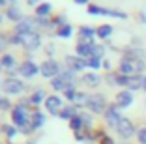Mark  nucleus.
<instances>
[{
    "mask_svg": "<svg viewBox=\"0 0 146 144\" xmlns=\"http://www.w3.org/2000/svg\"><path fill=\"white\" fill-rule=\"evenodd\" d=\"M71 82H73V71H64L62 75L52 79L51 86L54 90H69L71 88Z\"/></svg>",
    "mask_w": 146,
    "mask_h": 144,
    "instance_id": "f257e3e1",
    "label": "nucleus"
},
{
    "mask_svg": "<svg viewBox=\"0 0 146 144\" xmlns=\"http://www.w3.org/2000/svg\"><path fill=\"white\" fill-rule=\"evenodd\" d=\"M2 88H4L6 94H21L23 90H25V82L19 81V79L9 77V79H6V81L2 82Z\"/></svg>",
    "mask_w": 146,
    "mask_h": 144,
    "instance_id": "f03ea898",
    "label": "nucleus"
},
{
    "mask_svg": "<svg viewBox=\"0 0 146 144\" xmlns=\"http://www.w3.org/2000/svg\"><path fill=\"white\" fill-rule=\"evenodd\" d=\"M88 13L90 15H111V17H116V19H125V13L114 11V9H105V8H99V6H90Z\"/></svg>",
    "mask_w": 146,
    "mask_h": 144,
    "instance_id": "7ed1b4c3",
    "label": "nucleus"
},
{
    "mask_svg": "<svg viewBox=\"0 0 146 144\" xmlns=\"http://www.w3.org/2000/svg\"><path fill=\"white\" fill-rule=\"evenodd\" d=\"M88 107L92 109V112H103L105 110V98L103 96H88Z\"/></svg>",
    "mask_w": 146,
    "mask_h": 144,
    "instance_id": "20e7f679",
    "label": "nucleus"
},
{
    "mask_svg": "<svg viewBox=\"0 0 146 144\" xmlns=\"http://www.w3.org/2000/svg\"><path fill=\"white\" fill-rule=\"evenodd\" d=\"M23 39V45L26 49H38L39 47V36L38 32H32V34H19Z\"/></svg>",
    "mask_w": 146,
    "mask_h": 144,
    "instance_id": "39448f33",
    "label": "nucleus"
},
{
    "mask_svg": "<svg viewBox=\"0 0 146 144\" xmlns=\"http://www.w3.org/2000/svg\"><path fill=\"white\" fill-rule=\"evenodd\" d=\"M41 73H43V77H58L60 68H58V64H56L54 60H47V62L41 66Z\"/></svg>",
    "mask_w": 146,
    "mask_h": 144,
    "instance_id": "423d86ee",
    "label": "nucleus"
},
{
    "mask_svg": "<svg viewBox=\"0 0 146 144\" xmlns=\"http://www.w3.org/2000/svg\"><path fill=\"white\" fill-rule=\"evenodd\" d=\"M116 129H118V133H120V135L124 137V139H127V137H131V135L135 133V127H133V123L129 122L127 118H122Z\"/></svg>",
    "mask_w": 146,
    "mask_h": 144,
    "instance_id": "0eeeda50",
    "label": "nucleus"
},
{
    "mask_svg": "<svg viewBox=\"0 0 146 144\" xmlns=\"http://www.w3.org/2000/svg\"><path fill=\"white\" fill-rule=\"evenodd\" d=\"M36 26H38L36 21H32V19H25V21H21L17 25V32H19V34H32V32H36Z\"/></svg>",
    "mask_w": 146,
    "mask_h": 144,
    "instance_id": "6e6552de",
    "label": "nucleus"
},
{
    "mask_svg": "<svg viewBox=\"0 0 146 144\" xmlns=\"http://www.w3.org/2000/svg\"><path fill=\"white\" fill-rule=\"evenodd\" d=\"M45 107H47L49 112L56 114V112H58V109L62 107V99L58 98V96H47V99H45Z\"/></svg>",
    "mask_w": 146,
    "mask_h": 144,
    "instance_id": "1a4fd4ad",
    "label": "nucleus"
},
{
    "mask_svg": "<svg viewBox=\"0 0 146 144\" xmlns=\"http://www.w3.org/2000/svg\"><path fill=\"white\" fill-rule=\"evenodd\" d=\"M19 71H21V75H25V77H34L38 71H41V68H38L34 62H25L19 68Z\"/></svg>",
    "mask_w": 146,
    "mask_h": 144,
    "instance_id": "9d476101",
    "label": "nucleus"
},
{
    "mask_svg": "<svg viewBox=\"0 0 146 144\" xmlns=\"http://www.w3.org/2000/svg\"><path fill=\"white\" fill-rule=\"evenodd\" d=\"M105 116H107V122L111 123L112 127H118V123H120V120H122V116L118 114V110H116V107H109Z\"/></svg>",
    "mask_w": 146,
    "mask_h": 144,
    "instance_id": "9b49d317",
    "label": "nucleus"
},
{
    "mask_svg": "<svg viewBox=\"0 0 146 144\" xmlns=\"http://www.w3.org/2000/svg\"><path fill=\"white\" fill-rule=\"evenodd\" d=\"M133 103V96H131V92H120L118 96H116V105L118 107H129Z\"/></svg>",
    "mask_w": 146,
    "mask_h": 144,
    "instance_id": "f8f14e48",
    "label": "nucleus"
},
{
    "mask_svg": "<svg viewBox=\"0 0 146 144\" xmlns=\"http://www.w3.org/2000/svg\"><path fill=\"white\" fill-rule=\"evenodd\" d=\"M11 118H13V122L17 123V125H23V127H26V110L25 109H15L11 112Z\"/></svg>",
    "mask_w": 146,
    "mask_h": 144,
    "instance_id": "ddd939ff",
    "label": "nucleus"
},
{
    "mask_svg": "<svg viewBox=\"0 0 146 144\" xmlns=\"http://www.w3.org/2000/svg\"><path fill=\"white\" fill-rule=\"evenodd\" d=\"M68 64L71 66V71H79V69L88 66V62H84V60H81V58H75V56H68Z\"/></svg>",
    "mask_w": 146,
    "mask_h": 144,
    "instance_id": "4468645a",
    "label": "nucleus"
},
{
    "mask_svg": "<svg viewBox=\"0 0 146 144\" xmlns=\"http://www.w3.org/2000/svg\"><path fill=\"white\" fill-rule=\"evenodd\" d=\"M99 81H101V79H99L96 73H86V75L82 77V82H84V84H88V86H98Z\"/></svg>",
    "mask_w": 146,
    "mask_h": 144,
    "instance_id": "2eb2a0df",
    "label": "nucleus"
},
{
    "mask_svg": "<svg viewBox=\"0 0 146 144\" xmlns=\"http://www.w3.org/2000/svg\"><path fill=\"white\" fill-rule=\"evenodd\" d=\"M135 71V66L131 62H127V60H124V62L120 64V75H125V77H129L131 73Z\"/></svg>",
    "mask_w": 146,
    "mask_h": 144,
    "instance_id": "dca6fc26",
    "label": "nucleus"
},
{
    "mask_svg": "<svg viewBox=\"0 0 146 144\" xmlns=\"http://www.w3.org/2000/svg\"><path fill=\"white\" fill-rule=\"evenodd\" d=\"M0 66L6 68V69H11V68H15V60H13L11 54H4L2 60H0Z\"/></svg>",
    "mask_w": 146,
    "mask_h": 144,
    "instance_id": "f3484780",
    "label": "nucleus"
},
{
    "mask_svg": "<svg viewBox=\"0 0 146 144\" xmlns=\"http://www.w3.org/2000/svg\"><path fill=\"white\" fill-rule=\"evenodd\" d=\"M45 122V116L41 112H34V120H32V129H39Z\"/></svg>",
    "mask_w": 146,
    "mask_h": 144,
    "instance_id": "a211bd4d",
    "label": "nucleus"
},
{
    "mask_svg": "<svg viewBox=\"0 0 146 144\" xmlns=\"http://www.w3.org/2000/svg\"><path fill=\"white\" fill-rule=\"evenodd\" d=\"M92 47L94 45H82V43H79L77 45V52L81 56H92Z\"/></svg>",
    "mask_w": 146,
    "mask_h": 144,
    "instance_id": "6ab92c4d",
    "label": "nucleus"
},
{
    "mask_svg": "<svg viewBox=\"0 0 146 144\" xmlns=\"http://www.w3.org/2000/svg\"><path fill=\"white\" fill-rule=\"evenodd\" d=\"M111 32H112V26H109V25H103V26H99V28H98V36H99V38H103V39H107L109 36H111Z\"/></svg>",
    "mask_w": 146,
    "mask_h": 144,
    "instance_id": "aec40b11",
    "label": "nucleus"
},
{
    "mask_svg": "<svg viewBox=\"0 0 146 144\" xmlns=\"http://www.w3.org/2000/svg\"><path fill=\"white\" fill-rule=\"evenodd\" d=\"M75 114H77V110L73 109V107H66V109H62L60 116L64 120H69V118H75Z\"/></svg>",
    "mask_w": 146,
    "mask_h": 144,
    "instance_id": "412c9836",
    "label": "nucleus"
},
{
    "mask_svg": "<svg viewBox=\"0 0 146 144\" xmlns=\"http://www.w3.org/2000/svg\"><path fill=\"white\" fill-rule=\"evenodd\" d=\"M8 17L11 19V21L17 23L19 19H23V13H21V9H17V8H9L8 9Z\"/></svg>",
    "mask_w": 146,
    "mask_h": 144,
    "instance_id": "4be33fe9",
    "label": "nucleus"
},
{
    "mask_svg": "<svg viewBox=\"0 0 146 144\" xmlns=\"http://www.w3.org/2000/svg\"><path fill=\"white\" fill-rule=\"evenodd\" d=\"M73 101L77 103V105H88V96L82 92H77L75 94V98H73Z\"/></svg>",
    "mask_w": 146,
    "mask_h": 144,
    "instance_id": "5701e85b",
    "label": "nucleus"
},
{
    "mask_svg": "<svg viewBox=\"0 0 146 144\" xmlns=\"http://www.w3.org/2000/svg\"><path fill=\"white\" fill-rule=\"evenodd\" d=\"M51 4H41L38 9H36V13H38V17H45V15H49L51 13Z\"/></svg>",
    "mask_w": 146,
    "mask_h": 144,
    "instance_id": "b1692460",
    "label": "nucleus"
},
{
    "mask_svg": "<svg viewBox=\"0 0 146 144\" xmlns=\"http://www.w3.org/2000/svg\"><path fill=\"white\" fill-rule=\"evenodd\" d=\"M71 32H73L71 26H69V25H64L60 28V32H58V34H60V38H69V36H71Z\"/></svg>",
    "mask_w": 146,
    "mask_h": 144,
    "instance_id": "393cba45",
    "label": "nucleus"
},
{
    "mask_svg": "<svg viewBox=\"0 0 146 144\" xmlns=\"http://www.w3.org/2000/svg\"><path fill=\"white\" fill-rule=\"evenodd\" d=\"M82 127V118H79V116H75V118H71V129H75V131H79Z\"/></svg>",
    "mask_w": 146,
    "mask_h": 144,
    "instance_id": "a878e982",
    "label": "nucleus"
},
{
    "mask_svg": "<svg viewBox=\"0 0 146 144\" xmlns=\"http://www.w3.org/2000/svg\"><path fill=\"white\" fill-rule=\"evenodd\" d=\"M103 54V47H98V45H94L92 47V56L90 58H98L99 60V56Z\"/></svg>",
    "mask_w": 146,
    "mask_h": 144,
    "instance_id": "bb28decb",
    "label": "nucleus"
},
{
    "mask_svg": "<svg viewBox=\"0 0 146 144\" xmlns=\"http://www.w3.org/2000/svg\"><path fill=\"white\" fill-rule=\"evenodd\" d=\"M41 99H43V92H36L34 96L30 98V103H34V105H38V103H41Z\"/></svg>",
    "mask_w": 146,
    "mask_h": 144,
    "instance_id": "cd10ccee",
    "label": "nucleus"
},
{
    "mask_svg": "<svg viewBox=\"0 0 146 144\" xmlns=\"http://www.w3.org/2000/svg\"><path fill=\"white\" fill-rule=\"evenodd\" d=\"M139 140H141V144H146V127H142V129H139Z\"/></svg>",
    "mask_w": 146,
    "mask_h": 144,
    "instance_id": "c85d7f7f",
    "label": "nucleus"
},
{
    "mask_svg": "<svg viewBox=\"0 0 146 144\" xmlns=\"http://www.w3.org/2000/svg\"><path fill=\"white\" fill-rule=\"evenodd\" d=\"M88 66H90L92 69H96V68L99 66V60H98V58H90V60H88Z\"/></svg>",
    "mask_w": 146,
    "mask_h": 144,
    "instance_id": "c756f323",
    "label": "nucleus"
},
{
    "mask_svg": "<svg viewBox=\"0 0 146 144\" xmlns=\"http://www.w3.org/2000/svg\"><path fill=\"white\" fill-rule=\"evenodd\" d=\"M0 109H9V101L8 99H4V98H0Z\"/></svg>",
    "mask_w": 146,
    "mask_h": 144,
    "instance_id": "7c9ffc66",
    "label": "nucleus"
},
{
    "mask_svg": "<svg viewBox=\"0 0 146 144\" xmlns=\"http://www.w3.org/2000/svg\"><path fill=\"white\" fill-rule=\"evenodd\" d=\"M2 129L8 133V137H13V135H15V129H11L9 125H2Z\"/></svg>",
    "mask_w": 146,
    "mask_h": 144,
    "instance_id": "2f4dec72",
    "label": "nucleus"
},
{
    "mask_svg": "<svg viewBox=\"0 0 146 144\" xmlns=\"http://www.w3.org/2000/svg\"><path fill=\"white\" fill-rule=\"evenodd\" d=\"M103 144H114V142H112L111 139H105V140H103Z\"/></svg>",
    "mask_w": 146,
    "mask_h": 144,
    "instance_id": "473e14b6",
    "label": "nucleus"
},
{
    "mask_svg": "<svg viewBox=\"0 0 146 144\" xmlns=\"http://www.w3.org/2000/svg\"><path fill=\"white\" fill-rule=\"evenodd\" d=\"M77 4H86V0H75Z\"/></svg>",
    "mask_w": 146,
    "mask_h": 144,
    "instance_id": "72a5a7b5",
    "label": "nucleus"
},
{
    "mask_svg": "<svg viewBox=\"0 0 146 144\" xmlns=\"http://www.w3.org/2000/svg\"><path fill=\"white\" fill-rule=\"evenodd\" d=\"M142 88L146 90V79H142Z\"/></svg>",
    "mask_w": 146,
    "mask_h": 144,
    "instance_id": "f704fd0d",
    "label": "nucleus"
},
{
    "mask_svg": "<svg viewBox=\"0 0 146 144\" xmlns=\"http://www.w3.org/2000/svg\"><path fill=\"white\" fill-rule=\"evenodd\" d=\"M36 2H38V0H28V4H36Z\"/></svg>",
    "mask_w": 146,
    "mask_h": 144,
    "instance_id": "c9c22d12",
    "label": "nucleus"
},
{
    "mask_svg": "<svg viewBox=\"0 0 146 144\" xmlns=\"http://www.w3.org/2000/svg\"><path fill=\"white\" fill-rule=\"evenodd\" d=\"M6 4V0H0V6H4Z\"/></svg>",
    "mask_w": 146,
    "mask_h": 144,
    "instance_id": "e433bc0d",
    "label": "nucleus"
},
{
    "mask_svg": "<svg viewBox=\"0 0 146 144\" xmlns=\"http://www.w3.org/2000/svg\"><path fill=\"white\" fill-rule=\"evenodd\" d=\"M0 23H2V15H0Z\"/></svg>",
    "mask_w": 146,
    "mask_h": 144,
    "instance_id": "4c0bfd02",
    "label": "nucleus"
},
{
    "mask_svg": "<svg viewBox=\"0 0 146 144\" xmlns=\"http://www.w3.org/2000/svg\"><path fill=\"white\" fill-rule=\"evenodd\" d=\"M122 144H127V142H122Z\"/></svg>",
    "mask_w": 146,
    "mask_h": 144,
    "instance_id": "58836bf2",
    "label": "nucleus"
}]
</instances>
